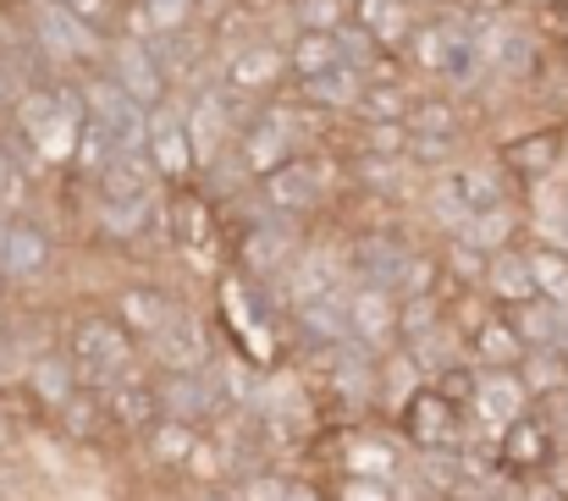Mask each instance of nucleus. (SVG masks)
Here are the masks:
<instances>
[{
  "label": "nucleus",
  "instance_id": "obj_22",
  "mask_svg": "<svg viewBox=\"0 0 568 501\" xmlns=\"http://www.w3.org/2000/svg\"><path fill=\"white\" fill-rule=\"evenodd\" d=\"M287 331L304 352H326L337 341H354V320H348V293H332V298H310V304H293L287 309Z\"/></svg>",
  "mask_w": 568,
  "mask_h": 501
},
{
  "label": "nucleus",
  "instance_id": "obj_28",
  "mask_svg": "<svg viewBox=\"0 0 568 501\" xmlns=\"http://www.w3.org/2000/svg\"><path fill=\"white\" fill-rule=\"evenodd\" d=\"M365 89H371L365 67L343 61V67H332V72H321V78H304V83H298V100L315 105L321 116H354L359 100H365Z\"/></svg>",
  "mask_w": 568,
  "mask_h": 501
},
{
  "label": "nucleus",
  "instance_id": "obj_62",
  "mask_svg": "<svg viewBox=\"0 0 568 501\" xmlns=\"http://www.w3.org/2000/svg\"><path fill=\"white\" fill-rule=\"evenodd\" d=\"M564 17H568V0H564Z\"/></svg>",
  "mask_w": 568,
  "mask_h": 501
},
{
  "label": "nucleus",
  "instance_id": "obj_5",
  "mask_svg": "<svg viewBox=\"0 0 568 501\" xmlns=\"http://www.w3.org/2000/svg\"><path fill=\"white\" fill-rule=\"evenodd\" d=\"M469 408H458L453 397H442L430 380L397 408V436L408 441V452H464L469 447Z\"/></svg>",
  "mask_w": 568,
  "mask_h": 501
},
{
  "label": "nucleus",
  "instance_id": "obj_24",
  "mask_svg": "<svg viewBox=\"0 0 568 501\" xmlns=\"http://www.w3.org/2000/svg\"><path fill=\"white\" fill-rule=\"evenodd\" d=\"M22 391H28L50 419H55V413L83 391V375H78V364H72V352H67V347H61V352H55V347H44V352H33V358H28V369H22Z\"/></svg>",
  "mask_w": 568,
  "mask_h": 501
},
{
  "label": "nucleus",
  "instance_id": "obj_15",
  "mask_svg": "<svg viewBox=\"0 0 568 501\" xmlns=\"http://www.w3.org/2000/svg\"><path fill=\"white\" fill-rule=\"evenodd\" d=\"M105 397V408H111V419H116V436H128V441H144L161 419H166V397H161V375L144 364V369H133L128 380H116L111 391H100Z\"/></svg>",
  "mask_w": 568,
  "mask_h": 501
},
{
  "label": "nucleus",
  "instance_id": "obj_13",
  "mask_svg": "<svg viewBox=\"0 0 568 501\" xmlns=\"http://www.w3.org/2000/svg\"><path fill=\"white\" fill-rule=\"evenodd\" d=\"M254 198H260L265 209L298 221V215L321 209V198H326V166H321L315 155H298V161L276 166L271 176H260V182H254Z\"/></svg>",
  "mask_w": 568,
  "mask_h": 501
},
{
  "label": "nucleus",
  "instance_id": "obj_51",
  "mask_svg": "<svg viewBox=\"0 0 568 501\" xmlns=\"http://www.w3.org/2000/svg\"><path fill=\"white\" fill-rule=\"evenodd\" d=\"M408 127H414V133H453V139H458V116H453V105H442V100H414Z\"/></svg>",
  "mask_w": 568,
  "mask_h": 501
},
{
  "label": "nucleus",
  "instance_id": "obj_46",
  "mask_svg": "<svg viewBox=\"0 0 568 501\" xmlns=\"http://www.w3.org/2000/svg\"><path fill=\"white\" fill-rule=\"evenodd\" d=\"M326 501H403L397 480H371V474H337Z\"/></svg>",
  "mask_w": 568,
  "mask_h": 501
},
{
  "label": "nucleus",
  "instance_id": "obj_59",
  "mask_svg": "<svg viewBox=\"0 0 568 501\" xmlns=\"http://www.w3.org/2000/svg\"><path fill=\"white\" fill-rule=\"evenodd\" d=\"M11 105H17V94H11V83H6V72H0V116H6Z\"/></svg>",
  "mask_w": 568,
  "mask_h": 501
},
{
  "label": "nucleus",
  "instance_id": "obj_40",
  "mask_svg": "<svg viewBox=\"0 0 568 501\" xmlns=\"http://www.w3.org/2000/svg\"><path fill=\"white\" fill-rule=\"evenodd\" d=\"M464 243H475L480 254L519 248V215H514V204H508V209H491V215H475V221L464 226Z\"/></svg>",
  "mask_w": 568,
  "mask_h": 501
},
{
  "label": "nucleus",
  "instance_id": "obj_31",
  "mask_svg": "<svg viewBox=\"0 0 568 501\" xmlns=\"http://www.w3.org/2000/svg\"><path fill=\"white\" fill-rule=\"evenodd\" d=\"M403 352H408V364H414L425 380H436V375H447L453 364H464V358H469V336H464L458 320H442V326H430L425 336L403 341Z\"/></svg>",
  "mask_w": 568,
  "mask_h": 501
},
{
  "label": "nucleus",
  "instance_id": "obj_48",
  "mask_svg": "<svg viewBox=\"0 0 568 501\" xmlns=\"http://www.w3.org/2000/svg\"><path fill=\"white\" fill-rule=\"evenodd\" d=\"M430 386H436L442 397H453L458 408H475V391H480V364H475V358H464V364H453L447 375H436Z\"/></svg>",
  "mask_w": 568,
  "mask_h": 501
},
{
  "label": "nucleus",
  "instance_id": "obj_10",
  "mask_svg": "<svg viewBox=\"0 0 568 501\" xmlns=\"http://www.w3.org/2000/svg\"><path fill=\"white\" fill-rule=\"evenodd\" d=\"M414 259H419V248H414L408 237H397V232H365V237L348 248V276H354L359 287H381V293L403 298V282H408Z\"/></svg>",
  "mask_w": 568,
  "mask_h": 501
},
{
  "label": "nucleus",
  "instance_id": "obj_27",
  "mask_svg": "<svg viewBox=\"0 0 568 501\" xmlns=\"http://www.w3.org/2000/svg\"><path fill=\"white\" fill-rule=\"evenodd\" d=\"M397 309L403 298L381 293V287H348V320H354V341L376 347V352H392L397 347Z\"/></svg>",
  "mask_w": 568,
  "mask_h": 501
},
{
  "label": "nucleus",
  "instance_id": "obj_25",
  "mask_svg": "<svg viewBox=\"0 0 568 501\" xmlns=\"http://www.w3.org/2000/svg\"><path fill=\"white\" fill-rule=\"evenodd\" d=\"M447 182L469 215H491V209L514 204V171L503 161H458V166H447Z\"/></svg>",
  "mask_w": 568,
  "mask_h": 501
},
{
  "label": "nucleus",
  "instance_id": "obj_53",
  "mask_svg": "<svg viewBox=\"0 0 568 501\" xmlns=\"http://www.w3.org/2000/svg\"><path fill=\"white\" fill-rule=\"evenodd\" d=\"M22 369H28V358L0 336V391H6V386H22Z\"/></svg>",
  "mask_w": 568,
  "mask_h": 501
},
{
  "label": "nucleus",
  "instance_id": "obj_23",
  "mask_svg": "<svg viewBox=\"0 0 568 501\" xmlns=\"http://www.w3.org/2000/svg\"><path fill=\"white\" fill-rule=\"evenodd\" d=\"M161 226H166L161 193H144V198H100L94 193V232L105 243H144Z\"/></svg>",
  "mask_w": 568,
  "mask_h": 501
},
{
  "label": "nucleus",
  "instance_id": "obj_14",
  "mask_svg": "<svg viewBox=\"0 0 568 501\" xmlns=\"http://www.w3.org/2000/svg\"><path fill=\"white\" fill-rule=\"evenodd\" d=\"M536 408V391L525 386V375L519 369H480V391H475V408H469V419H475V430L486 436V441H497L514 419H525Z\"/></svg>",
  "mask_w": 568,
  "mask_h": 501
},
{
  "label": "nucleus",
  "instance_id": "obj_30",
  "mask_svg": "<svg viewBox=\"0 0 568 501\" xmlns=\"http://www.w3.org/2000/svg\"><path fill=\"white\" fill-rule=\"evenodd\" d=\"M480 293L491 298V309H519V304L541 298L525 243H519V248H503V254H491V265H486V287H480Z\"/></svg>",
  "mask_w": 568,
  "mask_h": 501
},
{
  "label": "nucleus",
  "instance_id": "obj_16",
  "mask_svg": "<svg viewBox=\"0 0 568 501\" xmlns=\"http://www.w3.org/2000/svg\"><path fill=\"white\" fill-rule=\"evenodd\" d=\"M150 161L161 171V182L183 187V182H199V155H193V133H189V111L183 105H161L150 111V139H144Z\"/></svg>",
  "mask_w": 568,
  "mask_h": 501
},
{
  "label": "nucleus",
  "instance_id": "obj_21",
  "mask_svg": "<svg viewBox=\"0 0 568 501\" xmlns=\"http://www.w3.org/2000/svg\"><path fill=\"white\" fill-rule=\"evenodd\" d=\"M111 309H116V320L139 336V347H144V341H155V336L166 331L189 304H183L178 293H166L161 282H133V287H122V293H116V304H111Z\"/></svg>",
  "mask_w": 568,
  "mask_h": 501
},
{
  "label": "nucleus",
  "instance_id": "obj_17",
  "mask_svg": "<svg viewBox=\"0 0 568 501\" xmlns=\"http://www.w3.org/2000/svg\"><path fill=\"white\" fill-rule=\"evenodd\" d=\"M564 447V436H558V419L552 413H525V419H514L503 436H497V458H503V474H514V480H530V474H541L547 469V458Z\"/></svg>",
  "mask_w": 568,
  "mask_h": 501
},
{
  "label": "nucleus",
  "instance_id": "obj_47",
  "mask_svg": "<svg viewBox=\"0 0 568 501\" xmlns=\"http://www.w3.org/2000/svg\"><path fill=\"white\" fill-rule=\"evenodd\" d=\"M408 122H365L359 133V155H408Z\"/></svg>",
  "mask_w": 568,
  "mask_h": 501
},
{
  "label": "nucleus",
  "instance_id": "obj_33",
  "mask_svg": "<svg viewBox=\"0 0 568 501\" xmlns=\"http://www.w3.org/2000/svg\"><path fill=\"white\" fill-rule=\"evenodd\" d=\"M343 474H371V480H403V452L392 441H381L371 430H348L343 452H337Z\"/></svg>",
  "mask_w": 568,
  "mask_h": 501
},
{
  "label": "nucleus",
  "instance_id": "obj_6",
  "mask_svg": "<svg viewBox=\"0 0 568 501\" xmlns=\"http://www.w3.org/2000/svg\"><path fill=\"white\" fill-rule=\"evenodd\" d=\"M161 397H166V419H183L193 430H215L221 419L237 413V397L215 364L193 375H161Z\"/></svg>",
  "mask_w": 568,
  "mask_h": 501
},
{
  "label": "nucleus",
  "instance_id": "obj_61",
  "mask_svg": "<svg viewBox=\"0 0 568 501\" xmlns=\"http://www.w3.org/2000/svg\"><path fill=\"white\" fill-rule=\"evenodd\" d=\"M530 6H564V0H530Z\"/></svg>",
  "mask_w": 568,
  "mask_h": 501
},
{
  "label": "nucleus",
  "instance_id": "obj_38",
  "mask_svg": "<svg viewBox=\"0 0 568 501\" xmlns=\"http://www.w3.org/2000/svg\"><path fill=\"white\" fill-rule=\"evenodd\" d=\"M287 61H293V83H304V78H321V72L343 67V61H348V50H343V39H337V33H293Z\"/></svg>",
  "mask_w": 568,
  "mask_h": 501
},
{
  "label": "nucleus",
  "instance_id": "obj_43",
  "mask_svg": "<svg viewBox=\"0 0 568 501\" xmlns=\"http://www.w3.org/2000/svg\"><path fill=\"white\" fill-rule=\"evenodd\" d=\"M408 171H414L408 155H359V161H354L359 187H371V193H403Z\"/></svg>",
  "mask_w": 568,
  "mask_h": 501
},
{
  "label": "nucleus",
  "instance_id": "obj_9",
  "mask_svg": "<svg viewBox=\"0 0 568 501\" xmlns=\"http://www.w3.org/2000/svg\"><path fill=\"white\" fill-rule=\"evenodd\" d=\"M215 358H221V347H215V331L199 309H183L155 341H144V364L155 375H193V369H210Z\"/></svg>",
  "mask_w": 568,
  "mask_h": 501
},
{
  "label": "nucleus",
  "instance_id": "obj_19",
  "mask_svg": "<svg viewBox=\"0 0 568 501\" xmlns=\"http://www.w3.org/2000/svg\"><path fill=\"white\" fill-rule=\"evenodd\" d=\"M282 78H293V61H287V50H276V44H237L226 61H221V89H232V94H243V100H271L276 89H282Z\"/></svg>",
  "mask_w": 568,
  "mask_h": 501
},
{
  "label": "nucleus",
  "instance_id": "obj_41",
  "mask_svg": "<svg viewBox=\"0 0 568 501\" xmlns=\"http://www.w3.org/2000/svg\"><path fill=\"white\" fill-rule=\"evenodd\" d=\"M298 33H343L354 22V0H293L287 6Z\"/></svg>",
  "mask_w": 568,
  "mask_h": 501
},
{
  "label": "nucleus",
  "instance_id": "obj_37",
  "mask_svg": "<svg viewBox=\"0 0 568 501\" xmlns=\"http://www.w3.org/2000/svg\"><path fill=\"white\" fill-rule=\"evenodd\" d=\"M144 452H150L161 469H193L199 452H204V430H193L183 419H161V425L144 436Z\"/></svg>",
  "mask_w": 568,
  "mask_h": 501
},
{
  "label": "nucleus",
  "instance_id": "obj_49",
  "mask_svg": "<svg viewBox=\"0 0 568 501\" xmlns=\"http://www.w3.org/2000/svg\"><path fill=\"white\" fill-rule=\"evenodd\" d=\"M414 133V127H408ZM453 155H458V139L453 133H414L408 139V161L414 166H453Z\"/></svg>",
  "mask_w": 568,
  "mask_h": 501
},
{
  "label": "nucleus",
  "instance_id": "obj_8",
  "mask_svg": "<svg viewBox=\"0 0 568 501\" xmlns=\"http://www.w3.org/2000/svg\"><path fill=\"white\" fill-rule=\"evenodd\" d=\"M237 100H243V94H232V89H199L189 105H183V111H189L199 171H215L226 161V150L237 144V133H243V122H248V116H237Z\"/></svg>",
  "mask_w": 568,
  "mask_h": 501
},
{
  "label": "nucleus",
  "instance_id": "obj_52",
  "mask_svg": "<svg viewBox=\"0 0 568 501\" xmlns=\"http://www.w3.org/2000/svg\"><path fill=\"white\" fill-rule=\"evenodd\" d=\"M22 187H28V171L17 166V155L0 144V215H17V204H22Z\"/></svg>",
  "mask_w": 568,
  "mask_h": 501
},
{
  "label": "nucleus",
  "instance_id": "obj_4",
  "mask_svg": "<svg viewBox=\"0 0 568 501\" xmlns=\"http://www.w3.org/2000/svg\"><path fill=\"white\" fill-rule=\"evenodd\" d=\"M315 358V391L326 402H337L348 419H371L381 402V358L376 347L365 341H337L326 352H310Z\"/></svg>",
  "mask_w": 568,
  "mask_h": 501
},
{
  "label": "nucleus",
  "instance_id": "obj_58",
  "mask_svg": "<svg viewBox=\"0 0 568 501\" xmlns=\"http://www.w3.org/2000/svg\"><path fill=\"white\" fill-rule=\"evenodd\" d=\"M193 501H237V497H232L226 485H204V491H199V497H193Z\"/></svg>",
  "mask_w": 568,
  "mask_h": 501
},
{
  "label": "nucleus",
  "instance_id": "obj_26",
  "mask_svg": "<svg viewBox=\"0 0 568 501\" xmlns=\"http://www.w3.org/2000/svg\"><path fill=\"white\" fill-rule=\"evenodd\" d=\"M464 336H469V358H475L480 369H519V364L530 358V341L508 320V309H491V315L469 320Z\"/></svg>",
  "mask_w": 568,
  "mask_h": 501
},
{
  "label": "nucleus",
  "instance_id": "obj_60",
  "mask_svg": "<svg viewBox=\"0 0 568 501\" xmlns=\"http://www.w3.org/2000/svg\"><path fill=\"white\" fill-rule=\"evenodd\" d=\"M6 304H11V282L0 276V320H6Z\"/></svg>",
  "mask_w": 568,
  "mask_h": 501
},
{
  "label": "nucleus",
  "instance_id": "obj_1",
  "mask_svg": "<svg viewBox=\"0 0 568 501\" xmlns=\"http://www.w3.org/2000/svg\"><path fill=\"white\" fill-rule=\"evenodd\" d=\"M11 127L22 133V144L39 155V166L50 161H78L83 127H89V94L72 83L55 89H28L11 105Z\"/></svg>",
  "mask_w": 568,
  "mask_h": 501
},
{
  "label": "nucleus",
  "instance_id": "obj_36",
  "mask_svg": "<svg viewBox=\"0 0 568 501\" xmlns=\"http://www.w3.org/2000/svg\"><path fill=\"white\" fill-rule=\"evenodd\" d=\"M508 320L519 326V336L530 341V352H564V336H568V309L552 304V298H530L519 309H508Z\"/></svg>",
  "mask_w": 568,
  "mask_h": 501
},
{
  "label": "nucleus",
  "instance_id": "obj_12",
  "mask_svg": "<svg viewBox=\"0 0 568 501\" xmlns=\"http://www.w3.org/2000/svg\"><path fill=\"white\" fill-rule=\"evenodd\" d=\"M55 265V243L39 221H28L22 209L17 215H0V276L11 287H28L39 276H50Z\"/></svg>",
  "mask_w": 568,
  "mask_h": 501
},
{
  "label": "nucleus",
  "instance_id": "obj_32",
  "mask_svg": "<svg viewBox=\"0 0 568 501\" xmlns=\"http://www.w3.org/2000/svg\"><path fill=\"white\" fill-rule=\"evenodd\" d=\"M94 193L100 198H144V193H161V171L150 161V150H122L116 161H105L94 176Z\"/></svg>",
  "mask_w": 568,
  "mask_h": 501
},
{
  "label": "nucleus",
  "instance_id": "obj_3",
  "mask_svg": "<svg viewBox=\"0 0 568 501\" xmlns=\"http://www.w3.org/2000/svg\"><path fill=\"white\" fill-rule=\"evenodd\" d=\"M226 254H232V270L243 282H260V287H282V276L293 270V259L304 254V237L293 226V215H276L260 204L254 221H237V232H226Z\"/></svg>",
  "mask_w": 568,
  "mask_h": 501
},
{
  "label": "nucleus",
  "instance_id": "obj_56",
  "mask_svg": "<svg viewBox=\"0 0 568 501\" xmlns=\"http://www.w3.org/2000/svg\"><path fill=\"white\" fill-rule=\"evenodd\" d=\"M547 413L558 419V436H564V441H568V391H558V397L547 402Z\"/></svg>",
  "mask_w": 568,
  "mask_h": 501
},
{
  "label": "nucleus",
  "instance_id": "obj_35",
  "mask_svg": "<svg viewBox=\"0 0 568 501\" xmlns=\"http://www.w3.org/2000/svg\"><path fill=\"white\" fill-rule=\"evenodd\" d=\"M55 430H61V436H67L72 447H100V441H105V436L116 430V419H111L105 397L83 386V391H78V397H72V402H67V408L55 413Z\"/></svg>",
  "mask_w": 568,
  "mask_h": 501
},
{
  "label": "nucleus",
  "instance_id": "obj_20",
  "mask_svg": "<svg viewBox=\"0 0 568 501\" xmlns=\"http://www.w3.org/2000/svg\"><path fill=\"white\" fill-rule=\"evenodd\" d=\"M83 94H89V122H100L122 150H144V139H150V111H144L116 78H100V83H89Z\"/></svg>",
  "mask_w": 568,
  "mask_h": 501
},
{
  "label": "nucleus",
  "instance_id": "obj_7",
  "mask_svg": "<svg viewBox=\"0 0 568 501\" xmlns=\"http://www.w3.org/2000/svg\"><path fill=\"white\" fill-rule=\"evenodd\" d=\"M33 44L55 67H94L100 61V28L83 22L61 0H33Z\"/></svg>",
  "mask_w": 568,
  "mask_h": 501
},
{
  "label": "nucleus",
  "instance_id": "obj_50",
  "mask_svg": "<svg viewBox=\"0 0 568 501\" xmlns=\"http://www.w3.org/2000/svg\"><path fill=\"white\" fill-rule=\"evenodd\" d=\"M139 11H144V22H150V33H178V28H189L193 0H144Z\"/></svg>",
  "mask_w": 568,
  "mask_h": 501
},
{
  "label": "nucleus",
  "instance_id": "obj_18",
  "mask_svg": "<svg viewBox=\"0 0 568 501\" xmlns=\"http://www.w3.org/2000/svg\"><path fill=\"white\" fill-rule=\"evenodd\" d=\"M166 232H172V243H178L189 259H210V254L226 243L215 204H210V198H204L193 182L172 187V204H166Z\"/></svg>",
  "mask_w": 568,
  "mask_h": 501
},
{
  "label": "nucleus",
  "instance_id": "obj_11",
  "mask_svg": "<svg viewBox=\"0 0 568 501\" xmlns=\"http://www.w3.org/2000/svg\"><path fill=\"white\" fill-rule=\"evenodd\" d=\"M105 78H116L144 111H161L172 100V67L161 61V50H150L144 39H116L105 50Z\"/></svg>",
  "mask_w": 568,
  "mask_h": 501
},
{
  "label": "nucleus",
  "instance_id": "obj_2",
  "mask_svg": "<svg viewBox=\"0 0 568 501\" xmlns=\"http://www.w3.org/2000/svg\"><path fill=\"white\" fill-rule=\"evenodd\" d=\"M67 352L83 375L89 391H111L116 380H128L133 369H144V347L139 336L116 320V309H83L67 326Z\"/></svg>",
  "mask_w": 568,
  "mask_h": 501
},
{
  "label": "nucleus",
  "instance_id": "obj_34",
  "mask_svg": "<svg viewBox=\"0 0 568 501\" xmlns=\"http://www.w3.org/2000/svg\"><path fill=\"white\" fill-rule=\"evenodd\" d=\"M354 22L381 50H403L408 33L419 28V11H414V0H354Z\"/></svg>",
  "mask_w": 568,
  "mask_h": 501
},
{
  "label": "nucleus",
  "instance_id": "obj_42",
  "mask_svg": "<svg viewBox=\"0 0 568 501\" xmlns=\"http://www.w3.org/2000/svg\"><path fill=\"white\" fill-rule=\"evenodd\" d=\"M408 111H414L408 83H371L354 116H359V122H408Z\"/></svg>",
  "mask_w": 568,
  "mask_h": 501
},
{
  "label": "nucleus",
  "instance_id": "obj_39",
  "mask_svg": "<svg viewBox=\"0 0 568 501\" xmlns=\"http://www.w3.org/2000/svg\"><path fill=\"white\" fill-rule=\"evenodd\" d=\"M525 254H530L541 298H552V304L568 309V243H525Z\"/></svg>",
  "mask_w": 568,
  "mask_h": 501
},
{
  "label": "nucleus",
  "instance_id": "obj_44",
  "mask_svg": "<svg viewBox=\"0 0 568 501\" xmlns=\"http://www.w3.org/2000/svg\"><path fill=\"white\" fill-rule=\"evenodd\" d=\"M442 265H447L453 293H458V287H486V265H491V254H480L475 243L453 237V243H447V254H442Z\"/></svg>",
  "mask_w": 568,
  "mask_h": 501
},
{
  "label": "nucleus",
  "instance_id": "obj_29",
  "mask_svg": "<svg viewBox=\"0 0 568 501\" xmlns=\"http://www.w3.org/2000/svg\"><path fill=\"white\" fill-rule=\"evenodd\" d=\"M564 127H536V133H519L503 144V166L514 171V182H547L552 171L564 166Z\"/></svg>",
  "mask_w": 568,
  "mask_h": 501
},
{
  "label": "nucleus",
  "instance_id": "obj_54",
  "mask_svg": "<svg viewBox=\"0 0 568 501\" xmlns=\"http://www.w3.org/2000/svg\"><path fill=\"white\" fill-rule=\"evenodd\" d=\"M0 501H28V480L11 469V458H0Z\"/></svg>",
  "mask_w": 568,
  "mask_h": 501
},
{
  "label": "nucleus",
  "instance_id": "obj_45",
  "mask_svg": "<svg viewBox=\"0 0 568 501\" xmlns=\"http://www.w3.org/2000/svg\"><path fill=\"white\" fill-rule=\"evenodd\" d=\"M226 491L237 501H293L298 497V480H287V474H276V469L265 463V469H254V474H243V480H226Z\"/></svg>",
  "mask_w": 568,
  "mask_h": 501
},
{
  "label": "nucleus",
  "instance_id": "obj_55",
  "mask_svg": "<svg viewBox=\"0 0 568 501\" xmlns=\"http://www.w3.org/2000/svg\"><path fill=\"white\" fill-rule=\"evenodd\" d=\"M61 6H72L83 22H94V28H105L111 22V0H61Z\"/></svg>",
  "mask_w": 568,
  "mask_h": 501
},
{
  "label": "nucleus",
  "instance_id": "obj_57",
  "mask_svg": "<svg viewBox=\"0 0 568 501\" xmlns=\"http://www.w3.org/2000/svg\"><path fill=\"white\" fill-rule=\"evenodd\" d=\"M11 447H17V425H11V413L0 408V458H11Z\"/></svg>",
  "mask_w": 568,
  "mask_h": 501
}]
</instances>
